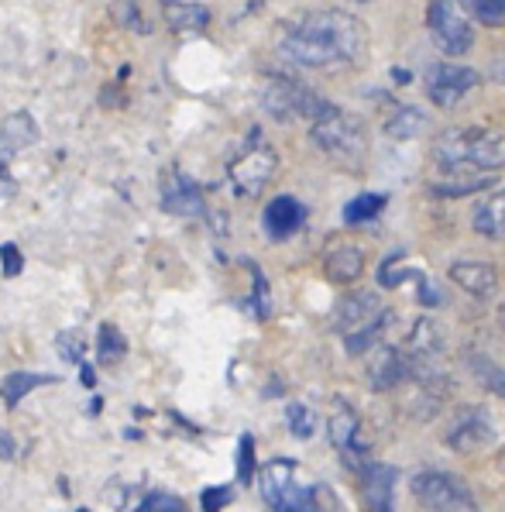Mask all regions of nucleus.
Listing matches in <instances>:
<instances>
[{
	"label": "nucleus",
	"instance_id": "obj_28",
	"mask_svg": "<svg viewBox=\"0 0 505 512\" xmlns=\"http://www.w3.org/2000/svg\"><path fill=\"white\" fill-rule=\"evenodd\" d=\"M385 203H389V196H385V193H361V196H354V200L344 207V224H351V227L368 224V220H375L378 214H382Z\"/></svg>",
	"mask_w": 505,
	"mask_h": 512
},
{
	"label": "nucleus",
	"instance_id": "obj_22",
	"mask_svg": "<svg viewBox=\"0 0 505 512\" xmlns=\"http://www.w3.org/2000/svg\"><path fill=\"white\" fill-rule=\"evenodd\" d=\"M389 324H396V313L392 310H382L375 320H368V324H361L358 330H351V334H344V348L351 358H361V354H368L372 348L385 341V330Z\"/></svg>",
	"mask_w": 505,
	"mask_h": 512
},
{
	"label": "nucleus",
	"instance_id": "obj_42",
	"mask_svg": "<svg viewBox=\"0 0 505 512\" xmlns=\"http://www.w3.org/2000/svg\"><path fill=\"white\" fill-rule=\"evenodd\" d=\"M14 152H18V148H14L11 141H7L4 135H0V165H7V162H11V159H14Z\"/></svg>",
	"mask_w": 505,
	"mask_h": 512
},
{
	"label": "nucleus",
	"instance_id": "obj_31",
	"mask_svg": "<svg viewBox=\"0 0 505 512\" xmlns=\"http://www.w3.org/2000/svg\"><path fill=\"white\" fill-rule=\"evenodd\" d=\"M124 351H128V341L114 324H100V361L110 365V361H121Z\"/></svg>",
	"mask_w": 505,
	"mask_h": 512
},
{
	"label": "nucleus",
	"instance_id": "obj_6",
	"mask_svg": "<svg viewBox=\"0 0 505 512\" xmlns=\"http://www.w3.org/2000/svg\"><path fill=\"white\" fill-rule=\"evenodd\" d=\"M471 7L464 0H430L426 7V31H430L433 45H437L444 55H457L471 52L475 45V25H471Z\"/></svg>",
	"mask_w": 505,
	"mask_h": 512
},
{
	"label": "nucleus",
	"instance_id": "obj_20",
	"mask_svg": "<svg viewBox=\"0 0 505 512\" xmlns=\"http://www.w3.org/2000/svg\"><path fill=\"white\" fill-rule=\"evenodd\" d=\"M162 14H165V25L179 35H196L210 25V7L193 4V0H162Z\"/></svg>",
	"mask_w": 505,
	"mask_h": 512
},
{
	"label": "nucleus",
	"instance_id": "obj_4",
	"mask_svg": "<svg viewBox=\"0 0 505 512\" xmlns=\"http://www.w3.org/2000/svg\"><path fill=\"white\" fill-rule=\"evenodd\" d=\"M258 485H262V499L275 512H310L320 506V488L310 482H299V464L293 458L268 461L262 475H258Z\"/></svg>",
	"mask_w": 505,
	"mask_h": 512
},
{
	"label": "nucleus",
	"instance_id": "obj_27",
	"mask_svg": "<svg viewBox=\"0 0 505 512\" xmlns=\"http://www.w3.org/2000/svg\"><path fill=\"white\" fill-rule=\"evenodd\" d=\"M406 351L409 354H440L444 351V337H440V327L433 324L430 317H420L413 324L406 337Z\"/></svg>",
	"mask_w": 505,
	"mask_h": 512
},
{
	"label": "nucleus",
	"instance_id": "obj_44",
	"mask_svg": "<svg viewBox=\"0 0 505 512\" xmlns=\"http://www.w3.org/2000/svg\"><path fill=\"white\" fill-rule=\"evenodd\" d=\"M499 80L505 83V66H499Z\"/></svg>",
	"mask_w": 505,
	"mask_h": 512
},
{
	"label": "nucleus",
	"instance_id": "obj_41",
	"mask_svg": "<svg viewBox=\"0 0 505 512\" xmlns=\"http://www.w3.org/2000/svg\"><path fill=\"white\" fill-rule=\"evenodd\" d=\"M14 454H18V444H14V437L7 430H0V461H14Z\"/></svg>",
	"mask_w": 505,
	"mask_h": 512
},
{
	"label": "nucleus",
	"instance_id": "obj_35",
	"mask_svg": "<svg viewBox=\"0 0 505 512\" xmlns=\"http://www.w3.org/2000/svg\"><path fill=\"white\" fill-rule=\"evenodd\" d=\"M55 348H59V354L69 361V365H83V361H86L83 334H76V330H66V334L55 337Z\"/></svg>",
	"mask_w": 505,
	"mask_h": 512
},
{
	"label": "nucleus",
	"instance_id": "obj_45",
	"mask_svg": "<svg viewBox=\"0 0 505 512\" xmlns=\"http://www.w3.org/2000/svg\"><path fill=\"white\" fill-rule=\"evenodd\" d=\"M351 4H365V0H351Z\"/></svg>",
	"mask_w": 505,
	"mask_h": 512
},
{
	"label": "nucleus",
	"instance_id": "obj_39",
	"mask_svg": "<svg viewBox=\"0 0 505 512\" xmlns=\"http://www.w3.org/2000/svg\"><path fill=\"white\" fill-rule=\"evenodd\" d=\"M0 262H4V275H18L21 265H25L18 244H0Z\"/></svg>",
	"mask_w": 505,
	"mask_h": 512
},
{
	"label": "nucleus",
	"instance_id": "obj_3",
	"mask_svg": "<svg viewBox=\"0 0 505 512\" xmlns=\"http://www.w3.org/2000/svg\"><path fill=\"white\" fill-rule=\"evenodd\" d=\"M310 138L330 159H361L368 152V131L358 114L330 104L317 121H310Z\"/></svg>",
	"mask_w": 505,
	"mask_h": 512
},
{
	"label": "nucleus",
	"instance_id": "obj_36",
	"mask_svg": "<svg viewBox=\"0 0 505 512\" xmlns=\"http://www.w3.org/2000/svg\"><path fill=\"white\" fill-rule=\"evenodd\" d=\"M183 509H186V502L169 492H148L145 499L138 502V512H183Z\"/></svg>",
	"mask_w": 505,
	"mask_h": 512
},
{
	"label": "nucleus",
	"instance_id": "obj_24",
	"mask_svg": "<svg viewBox=\"0 0 505 512\" xmlns=\"http://www.w3.org/2000/svg\"><path fill=\"white\" fill-rule=\"evenodd\" d=\"M0 135H4L21 152V148H31L38 141V124H35V117H31L28 110H18V114L4 117V124H0Z\"/></svg>",
	"mask_w": 505,
	"mask_h": 512
},
{
	"label": "nucleus",
	"instance_id": "obj_13",
	"mask_svg": "<svg viewBox=\"0 0 505 512\" xmlns=\"http://www.w3.org/2000/svg\"><path fill=\"white\" fill-rule=\"evenodd\" d=\"M327 433H330V444L341 451L347 468H358L361 454H365V447H361V420L347 399H337L334 403V413H330V420H327ZM361 468H365V464H361Z\"/></svg>",
	"mask_w": 505,
	"mask_h": 512
},
{
	"label": "nucleus",
	"instance_id": "obj_10",
	"mask_svg": "<svg viewBox=\"0 0 505 512\" xmlns=\"http://www.w3.org/2000/svg\"><path fill=\"white\" fill-rule=\"evenodd\" d=\"M159 203L165 214L172 217H200L207 214V203H203V189L186 176L183 169L169 165L159 176Z\"/></svg>",
	"mask_w": 505,
	"mask_h": 512
},
{
	"label": "nucleus",
	"instance_id": "obj_17",
	"mask_svg": "<svg viewBox=\"0 0 505 512\" xmlns=\"http://www.w3.org/2000/svg\"><path fill=\"white\" fill-rule=\"evenodd\" d=\"M396 468L382 461H368L361 468V495H365V506L372 512H389L396 502Z\"/></svg>",
	"mask_w": 505,
	"mask_h": 512
},
{
	"label": "nucleus",
	"instance_id": "obj_23",
	"mask_svg": "<svg viewBox=\"0 0 505 512\" xmlns=\"http://www.w3.org/2000/svg\"><path fill=\"white\" fill-rule=\"evenodd\" d=\"M365 275V251L351 248V244H341L337 251L327 255V279L337 282V286H351Z\"/></svg>",
	"mask_w": 505,
	"mask_h": 512
},
{
	"label": "nucleus",
	"instance_id": "obj_18",
	"mask_svg": "<svg viewBox=\"0 0 505 512\" xmlns=\"http://www.w3.org/2000/svg\"><path fill=\"white\" fill-rule=\"evenodd\" d=\"M262 224H265V234L272 241H286L306 224V207L296 200V196H275V200L265 207Z\"/></svg>",
	"mask_w": 505,
	"mask_h": 512
},
{
	"label": "nucleus",
	"instance_id": "obj_32",
	"mask_svg": "<svg viewBox=\"0 0 505 512\" xmlns=\"http://www.w3.org/2000/svg\"><path fill=\"white\" fill-rule=\"evenodd\" d=\"M286 423H289V430H293V437H299V440H310L313 427H317V420H313V409L303 406V403H289L286 406Z\"/></svg>",
	"mask_w": 505,
	"mask_h": 512
},
{
	"label": "nucleus",
	"instance_id": "obj_7",
	"mask_svg": "<svg viewBox=\"0 0 505 512\" xmlns=\"http://www.w3.org/2000/svg\"><path fill=\"white\" fill-rule=\"evenodd\" d=\"M330 104L320 97L317 90H310L306 83L289 80V76H272L262 90V110L275 121H317V117Z\"/></svg>",
	"mask_w": 505,
	"mask_h": 512
},
{
	"label": "nucleus",
	"instance_id": "obj_29",
	"mask_svg": "<svg viewBox=\"0 0 505 512\" xmlns=\"http://www.w3.org/2000/svg\"><path fill=\"white\" fill-rule=\"evenodd\" d=\"M488 186H495V183L488 176H481V172H461V179H440V183H433V193L437 196H471Z\"/></svg>",
	"mask_w": 505,
	"mask_h": 512
},
{
	"label": "nucleus",
	"instance_id": "obj_37",
	"mask_svg": "<svg viewBox=\"0 0 505 512\" xmlns=\"http://www.w3.org/2000/svg\"><path fill=\"white\" fill-rule=\"evenodd\" d=\"M238 478L241 485H248L255 478V437L251 433H241L238 440Z\"/></svg>",
	"mask_w": 505,
	"mask_h": 512
},
{
	"label": "nucleus",
	"instance_id": "obj_8",
	"mask_svg": "<svg viewBox=\"0 0 505 512\" xmlns=\"http://www.w3.org/2000/svg\"><path fill=\"white\" fill-rule=\"evenodd\" d=\"M413 499L426 509L454 512V509H478L475 492L468 488L464 478L451 471H423L413 478Z\"/></svg>",
	"mask_w": 505,
	"mask_h": 512
},
{
	"label": "nucleus",
	"instance_id": "obj_34",
	"mask_svg": "<svg viewBox=\"0 0 505 512\" xmlns=\"http://www.w3.org/2000/svg\"><path fill=\"white\" fill-rule=\"evenodd\" d=\"M475 21L485 28H502L505 25V0H468Z\"/></svg>",
	"mask_w": 505,
	"mask_h": 512
},
{
	"label": "nucleus",
	"instance_id": "obj_21",
	"mask_svg": "<svg viewBox=\"0 0 505 512\" xmlns=\"http://www.w3.org/2000/svg\"><path fill=\"white\" fill-rule=\"evenodd\" d=\"M471 227L488 241H505V189L478 203L475 214H471Z\"/></svg>",
	"mask_w": 505,
	"mask_h": 512
},
{
	"label": "nucleus",
	"instance_id": "obj_30",
	"mask_svg": "<svg viewBox=\"0 0 505 512\" xmlns=\"http://www.w3.org/2000/svg\"><path fill=\"white\" fill-rule=\"evenodd\" d=\"M471 372H475V378L492 392V396L505 399V368L492 365L488 358H471Z\"/></svg>",
	"mask_w": 505,
	"mask_h": 512
},
{
	"label": "nucleus",
	"instance_id": "obj_43",
	"mask_svg": "<svg viewBox=\"0 0 505 512\" xmlns=\"http://www.w3.org/2000/svg\"><path fill=\"white\" fill-rule=\"evenodd\" d=\"M80 375H83V385H86V389H93V385H97V375H93V365H86V361L80 365Z\"/></svg>",
	"mask_w": 505,
	"mask_h": 512
},
{
	"label": "nucleus",
	"instance_id": "obj_2",
	"mask_svg": "<svg viewBox=\"0 0 505 512\" xmlns=\"http://www.w3.org/2000/svg\"><path fill=\"white\" fill-rule=\"evenodd\" d=\"M289 31H299V35H310L317 38V42L330 45V49L341 52L344 62H354L361 52H365V28H361V21L354 18V14L347 11H327V7H320V11H306V14H296V18L286 21Z\"/></svg>",
	"mask_w": 505,
	"mask_h": 512
},
{
	"label": "nucleus",
	"instance_id": "obj_25",
	"mask_svg": "<svg viewBox=\"0 0 505 512\" xmlns=\"http://www.w3.org/2000/svg\"><path fill=\"white\" fill-rule=\"evenodd\" d=\"M49 382H55V375H42V372H14V375H7V378H4V385H0V399H4L7 406H18L31 389H38V385H49Z\"/></svg>",
	"mask_w": 505,
	"mask_h": 512
},
{
	"label": "nucleus",
	"instance_id": "obj_33",
	"mask_svg": "<svg viewBox=\"0 0 505 512\" xmlns=\"http://www.w3.org/2000/svg\"><path fill=\"white\" fill-rule=\"evenodd\" d=\"M248 269H251V282H255V289H251V310H255L258 320H268V313H272V299H268L265 272L258 269L255 262H248Z\"/></svg>",
	"mask_w": 505,
	"mask_h": 512
},
{
	"label": "nucleus",
	"instance_id": "obj_1",
	"mask_svg": "<svg viewBox=\"0 0 505 512\" xmlns=\"http://www.w3.org/2000/svg\"><path fill=\"white\" fill-rule=\"evenodd\" d=\"M433 162L444 172H492L505 165V138L488 128H451L433 141Z\"/></svg>",
	"mask_w": 505,
	"mask_h": 512
},
{
	"label": "nucleus",
	"instance_id": "obj_9",
	"mask_svg": "<svg viewBox=\"0 0 505 512\" xmlns=\"http://www.w3.org/2000/svg\"><path fill=\"white\" fill-rule=\"evenodd\" d=\"M481 83V76L468 66H454V62H437L426 73V97L437 107H457L471 90Z\"/></svg>",
	"mask_w": 505,
	"mask_h": 512
},
{
	"label": "nucleus",
	"instance_id": "obj_16",
	"mask_svg": "<svg viewBox=\"0 0 505 512\" xmlns=\"http://www.w3.org/2000/svg\"><path fill=\"white\" fill-rule=\"evenodd\" d=\"M454 286H461L468 296L475 299H488L499 289V272H495L492 262H478V258H457V262L447 269Z\"/></svg>",
	"mask_w": 505,
	"mask_h": 512
},
{
	"label": "nucleus",
	"instance_id": "obj_26",
	"mask_svg": "<svg viewBox=\"0 0 505 512\" xmlns=\"http://www.w3.org/2000/svg\"><path fill=\"white\" fill-rule=\"evenodd\" d=\"M423 128H426V114H423L420 107H396L389 121H385V135L399 138V141L416 138Z\"/></svg>",
	"mask_w": 505,
	"mask_h": 512
},
{
	"label": "nucleus",
	"instance_id": "obj_12",
	"mask_svg": "<svg viewBox=\"0 0 505 512\" xmlns=\"http://www.w3.org/2000/svg\"><path fill=\"white\" fill-rule=\"evenodd\" d=\"M444 444L457 454H475L481 447L492 444V420H488L485 409L478 406L461 409L444 433Z\"/></svg>",
	"mask_w": 505,
	"mask_h": 512
},
{
	"label": "nucleus",
	"instance_id": "obj_11",
	"mask_svg": "<svg viewBox=\"0 0 505 512\" xmlns=\"http://www.w3.org/2000/svg\"><path fill=\"white\" fill-rule=\"evenodd\" d=\"M402 282H416V299H420L423 306H437L440 303V293H437V286L430 282V275H426L423 262H413L406 251H396V255L385 258L382 269H378V286H382V289H399Z\"/></svg>",
	"mask_w": 505,
	"mask_h": 512
},
{
	"label": "nucleus",
	"instance_id": "obj_40",
	"mask_svg": "<svg viewBox=\"0 0 505 512\" xmlns=\"http://www.w3.org/2000/svg\"><path fill=\"white\" fill-rule=\"evenodd\" d=\"M121 11H124V25H131V28H138V31H148V25H141V14H138V7L131 4V0H121Z\"/></svg>",
	"mask_w": 505,
	"mask_h": 512
},
{
	"label": "nucleus",
	"instance_id": "obj_14",
	"mask_svg": "<svg viewBox=\"0 0 505 512\" xmlns=\"http://www.w3.org/2000/svg\"><path fill=\"white\" fill-rule=\"evenodd\" d=\"M365 368H368V382L375 392H392L402 382H409V358L406 348H389V344H378L365 354Z\"/></svg>",
	"mask_w": 505,
	"mask_h": 512
},
{
	"label": "nucleus",
	"instance_id": "obj_38",
	"mask_svg": "<svg viewBox=\"0 0 505 512\" xmlns=\"http://www.w3.org/2000/svg\"><path fill=\"white\" fill-rule=\"evenodd\" d=\"M231 495H234V488H231V485L207 488V492H203V499H200V506L207 509V512H217V509H224L227 502H231Z\"/></svg>",
	"mask_w": 505,
	"mask_h": 512
},
{
	"label": "nucleus",
	"instance_id": "obj_15",
	"mask_svg": "<svg viewBox=\"0 0 505 512\" xmlns=\"http://www.w3.org/2000/svg\"><path fill=\"white\" fill-rule=\"evenodd\" d=\"M279 49H282L286 59L299 62V66H310V69H327V66H337V62H344L337 49H330V45L317 42V38L299 35V31H289V28L282 31Z\"/></svg>",
	"mask_w": 505,
	"mask_h": 512
},
{
	"label": "nucleus",
	"instance_id": "obj_5",
	"mask_svg": "<svg viewBox=\"0 0 505 512\" xmlns=\"http://www.w3.org/2000/svg\"><path fill=\"white\" fill-rule=\"evenodd\" d=\"M279 169V155L268 145L265 135L258 128H251V135L244 138L241 152L227 162V179H231L238 196H258L268 186V179Z\"/></svg>",
	"mask_w": 505,
	"mask_h": 512
},
{
	"label": "nucleus",
	"instance_id": "obj_19",
	"mask_svg": "<svg viewBox=\"0 0 505 512\" xmlns=\"http://www.w3.org/2000/svg\"><path fill=\"white\" fill-rule=\"evenodd\" d=\"M378 313H382V299L375 293H347L341 303H337L334 327L341 330V334H351V330H358L361 324L375 320Z\"/></svg>",
	"mask_w": 505,
	"mask_h": 512
}]
</instances>
